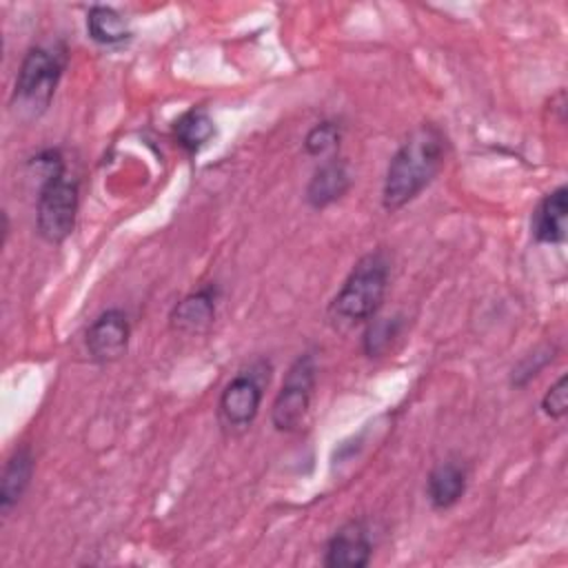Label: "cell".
I'll return each instance as SVG.
<instances>
[{"instance_id":"obj_2","label":"cell","mask_w":568,"mask_h":568,"mask_svg":"<svg viewBox=\"0 0 568 568\" xmlns=\"http://www.w3.org/2000/svg\"><path fill=\"white\" fill-rule=\"evenodd\" d=\"M33 164L42 173L36 202V231L49 244H62L75 226L80 186L73 175H69L62 153L58 149H47L33 158Z\"/></svg>"},{"instance_id":"obj_8","label":"cell","mask_w":568,"mask_h":568,"mask_svg":"<svg viewBox=\"0 0 568 568\" xmlns=\"http://www.w3.org/2000/svg\"><path fill=\"white\" fill-rule=\"evenodd\" d=\"M373 557V539L368 526L362 519H351L342 524L324 550L326 568H364Z\"/></svg>"},{"instance_id":"obj_7","label":"cell","mask_w":568,"mask_h":568,"mask_svg":"<svg viewBox=\"0 0 568 568\" xmlns=\"http://www.w3.org/2000/svg\"><path fill=\"white\" fill-rule=\"evenodd\" d=\"M131 339V322L122 308H106L102 311L87 328L84 346L89 357L95 364H111L118 362Z\"/></svg>"},{"instance_id":"obj_3","label":"cell","mask_w":568,"mask_h":568,"mask_svg":"<svg viewBox=\"0 0 568 568\" xmlns=\"http://www.w3.org/2000/svg\"><path fill=\"white\" fill-rule=\"evenodd\" d=\"M390 277L388 255L377 248L362 255L328 304V320L335 326H355L373 320L384 302Z\"/></svg>"},{"instance_id":"obj_16","label":"cell","mask_w":568,"mask_h":568,"mask_svg":"<svg viewBox=\"0 0 568 568\" xmlns=\"http://www.w3.org/2000/svg\"><path fill=\"white\" fill-rule=\"evenodd\" d=\"M402 328V315H393V317H373L368 320V326L364 331L362 337V348L366 357H382L393 339L399 335Z\"/></svg>"},{"instance_id":"obj_4","label":"cell","mask_w":568,"mask_h":568,"mask_svg":"<svg viewBox=\"0 0 568 568\" xmlns=\"http://www.w3.org/2000/svg\"><path fill=\"white\" fill-rule=\"evenodd\" d=\"M67 62L69 51L64 42L33 44L27 49L11 93V111L16 118L31 122L51 106Z\"/></svg>"},{"instance_id":"obj_6","label":"cell","mask_w":568,"mask_h":568,"mask_svg":"<svg viewBox=\"0 0 568 568\" xmlns=\"http://www.w3.org/2000/svg\"><path fill=\"white\" fill-rule=\"evenodd\" d=\"M317 382V366L311 353H302L288 366L282 386L271 406V424L280 433L297 430L311 408L313 390Z\"/></svg>"},{"instance_id":"obj_12","label":"cell","mask_w":568,"mask_h":568,"mask_svg":"<svg viewBox=\"0 0 568 568\" xmlns=\"http://www.w3.org/2000/svg\"><path fill=\"white\" fill-rule=\"evenodd\" d=\"M468 470L455 459L439 462L426 477V499L435 510L453 508L466 493Z\"/></svg>"},{"instance_id":"obj_19","label":"cell","mask_w":568,"mask_h":568,"mask_svg":"<svg viewBox=\"0 0 568 568\" xmlns=\"http://www.w3.org/2000/svg\"><path fill=\"white\" fill-rule=\"evenodd\" d=\"M541 410L550 419H561L568 413V377L559 375L541 397Z\"/></svg>"},{"instance_id":"obj_5","label":"cell","mask_w":568,"mask_h":568,"mask_svg":"<svg viewBox=\"0 0 568 568\" xmlns=\"http://www.w3.org/2000/svg\"><path fill=\"white\" fill-rule=\"evenodd\" d=\"M268 379L271 364L260 359L226 382L217 399V417L226 430H244L255 422Z\"/></svg>"},{"instance_id":"obj_10","label":"cell","mask_w":568,"mask_h":568,"mask_svg":"<svg viewBox=\"0 0 568 568\" xmlns=\"http://www.w3.org/2000/svg\"><path fill=\"white\" fill-rule=\"evenodd\" d=\"M217 313V286L209 284L184 295L169 313V326L175 333H202L215 322Z\"/></svg>"},{"instance_id":"obj_1","label":"cell","mask_w":568,"mask_h":568,"mask_svg":"<svg viewBox=\"0 0 568 568\" xmlns=\"http://www.w3.org/2000/svg\"><path fill=\"white\" fill-rule=\"evenodd\" d=\"M446 151L448 140L437 124L424 122L413 129L386 166L382 184L384 211L395 213L415 200L444 166Z\"/></svg>"},{"instance_id":"obj_17","label":"cell","mask_w":568,"mask_h":568,"mask_svg":"<svg viewBox=\"0 0 568 568\" xmlns=\"http://www.w3.org/2000/svg\"><path fill=\"white\" fill-rule=\"evenodd\" d=\"M342 142V126L335 120H322L313 124L304 138V151L313 158H333Z\"/></svg>"},{"instance_id":"obj_13","label":"cell","mask_w":568,"mask_h":568,"mask_svg":"<svg viewBox=\"0 0 568 568\" xmlns=\"http://www.w3.org/2000/svg\"><path fill=\"white\" fill-rule=\"evenodd\" d=\"M33 453L29 446H16L13 453L7 457L0 479V513L7 517L13 506L22 499L24 490L29 488V481L33 477Z\"/></svg>"},{"instance_id":"obj_11","label":"cell","mask_w":568,"mask_h":568,"mask_svg":"<svg viewBox=\"0 0 568 568\" xmlns=\"http://www.w3.org/2000/svg\"><path fill=\"white\" fill-rule=\"evenodd\" d=\"M351 169L346 164V160L333 155L322 160V164L313 171L306 191H304V200L311 209H326L333 202H337L339 197L346 195V191L351 189Z\"/></svg>"},{"instance_id":"obj_18","label":"cell","mask_w":568,"mask_h":568,"mask_svg":"<svg viewBox=\"0 0 568 568\" xmlns=\"http://www.w3.org/2000/svg\"><path fill=\"white\" fill-rule=\"evenodd\" d=\"M557 353V346H541V348H535L530 355H524V359L513 368V386H524L528 384L535 375H539V371L552 362Z\"/></svg>"},{"instance_id":"obj_15","label":"cell","mask_w":568,"mask_h":568,"mask_svg":"<svg viewBox=\"0 0 568 568\" xmlns=\"http://www.w3.org/2000/svg\"><path fill=\"white\" fill-rule=\"evenodd\" d=\"M175 142L191 155H195L215 133V122L204 106H191L171 126Z\"/></svg>"},{"instance_id":"obj_14","label":"cell","mask_w":568,"mask_h":568,"mask_svg":"<svg viewBox=\"0 0 568 568\" xmlns=\"http://www.w3.org/2000/svg\"><path fill=\"white\" fill-rule=\"evenodd\" d=\"M87 33L102 47H120L133 36L126 18L106 4H93L87 11Z\"/></svg>"},{"instance_id":"obj_9","label":"cell","mask_w":568,"mask_h":568,"mask_svg":"<svg viewBox=\"0 0 568 568\" xmlns=\"http://www.w3.org/2000/svg\"><path fill=\"white\" fill-rule=\"evenodd\" d=\"M568 186L559 184L546 193L532 211L530 233L539 244H564L568 235Z\"/></svg>"}]
</instances>
